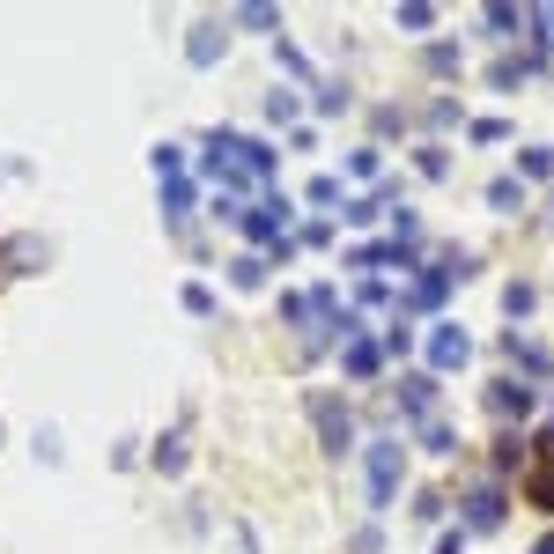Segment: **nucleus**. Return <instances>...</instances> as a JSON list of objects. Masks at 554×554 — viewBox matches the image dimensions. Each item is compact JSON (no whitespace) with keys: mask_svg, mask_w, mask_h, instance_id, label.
<instances>
[{"mask_svg":"<svg viewBox=\"0 0 554 554\" xmlns=\"http://www.w3.org/2000/svg\"><path fill=\"white\" fill-rule=\"evenodd\" d=\"M540 554H554V540H540Z\"/></svg>","mask_w":554,"mask_h":554,"instance_id":"11","label":"nucleus"},{"mask_svg":"<svg viewBox=\"0 0 554 554\" xmlns=\"http://www.w3.org/2000/svg\"><path fill=\"white\" fill-rule=\"evenodd\" d=\"M466 518H473V532L503 525V495H495V488H473V495H466Z\"/></svg>","mask_w":554,"mask_h":554,"instance_id":"3","label":"nucleus"},{"mask_svg":"<svg viewBox=\"0 0 554 554\" xmlns=\"http://www.w3.org/2000/svg\"><path fill=\"white\" fill-rule=\"evenodd\" d=\"M392 481H399V444H377L370 451V495L377 503H392Z\"/></svg>","mask_w":554,"mask_h":554,"instance_id":"2","label":"nucleus"},{"mask_svg":"<svg viewBox=\"0 0 554 554\" xmlns=\"http://www.w3.org/2000/svg\"><path fill=\"white\" fill-rule=\"evenodd\" d=\"M429 399H436L429 377H407V414H429Z\"/></svg>","mask_w":554,"mask_h":554,"instance_id":"9","label":"nucleus"},{"mask_svg":"<svg viewBox=\"0 0 554 554\" xmlns=\"http://www.w3.org/2000/svg\"><path fill=\"white\" fill-rule=\"evenodd\" d=\"M525 178H554V148H525Z\"/></svg>","mask_w":554,"mask_h":554,"instance_id":"8","label":"nucleus"},{"mask_svg":"<svg viewBox=\"0 0 554 554\" xmlns=\"http://www.w3.org/2000/svg\"><path fill=\"white\" fill-rule=\"evenodd\" d=\"M466 348L473 340L458 333V326H436V340H429V355H436V370H451V362H466Z\"/></svg>","mask_w":554,"mask_h":554,"instance_id":"4","label":"nucleus"},{"mask_svg":"<svg viewBox=\"0 0 554 554\" xmlns=\"http://www.w3.org/2000/svg\"><path fill=\"white\" fill-rule=\"evenodd\" d=\"M495 407H503V414H525L532 392H525V385H495Z\"/></svg>","mask_w":554,"mask_h":554,"instance_id":"7","label":"nucleus"},{"mask_svg":"<svg viewBox=\"0 0 554 554\" xmlns=\"http://www.w3.org/2000/svg\"><path fill=\"white\" fill-rule=\"evenodd\" d=\"M532 23H540V30H547V45H554V8H540V15H532Z\"/></svg>","mask_w":554,"mask_h":554,"instance_id":"10","label":"nucleus"},{"mask_svg":"<svg viewBox=\"0 0 554 554\" xmlns=\"http://www.w3.org/2000/svg\"><path fill=\"white\" fill-rule=\"evenodd\" d=\"M488 207H495V215H518V207H525L518 178H495V185H488Z\"/></svg>","mask_w":554,"mask_h":554,"instance_id":"6","label":"nucleus"},{"mask_svg":"<svg viewBox=\"0 0 554 554\" xmlns=\"http://www.w3.org/2000/svg\"><path fill=\"white\" fill-rule=\"evenodd\" d=\"M311 414H318V429H326V451H348V436H355L348 407H333V399H311Z\"/></svg>","mask_w":554,"mask_h":554,"instance_id":"1","label":"nucleus"},{"mask_svg":"<svg viewBox=\"0 0 554 554\" xmlns=\"http://www.w3.org/2000/svg\"><path fill=\"white\" fill-rule=\"evenodd\" d=\"M540 444H547V466H540V473L525 481V495H532L540 510H554V436H540Z\"/></svg>","mask_w":554,"mask_h":554,"instance_id":"5","label":"nucleus"}]
</instances>
